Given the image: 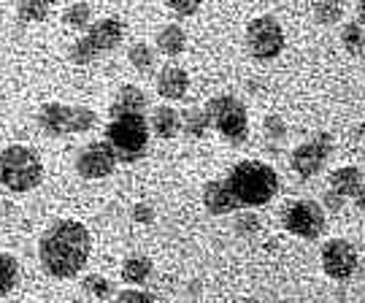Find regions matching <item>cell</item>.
<instances>
[{"instance_id":"obj_36","label":"cell","mask_w":365,"mask_h":303,"mask_svg":"<svg viewBox=\"0 0 365 303\" xmlns=\"http://www.w3.org/2000/svg\"><path fill=\"white\" fill-rule=\"evenodd\" d=\"M0 19H3V9H0Z\"/></svg>"},{"instance_id":"obj_5","label":"cell","mask_w":365,"mask_h":303,"mask_svg":"<svg viewBox=\"0 0 365 303\" xmlns=\"http://www.w3.org/2000/svg\"><path fill=\"white\" fill-rule=\"evenodd\" d=\"M125 38V25L119 16H103L98 22H92L87 27L84 36H78L73 43H71V52L68 57L76 63V66H87L92 60H98L101 54L117 49Z\"/></svg>"},{"instance_id":"obj_29","label":"cell","mask_w":365,"mask_h":303,"mask_svg":"<svg viewBox=\"0 0 365 303\" xmlns=\"http://www.w3.org/2000/svg\"><path fill=\"white\" fill-rule=\"evenodd\" d=\"M111 303H155V298H152L146 290H135V287H130V290L117 292Z\"/></svg>"},{"instance_id":"obj_1","label":"cell","mask_w":365,"mask_h":303,"mask_svg":"<svg viewBox=\"0 0 365 303\" xmlns=\"http://www.w3.org/2000/svg\"><path fill=\"white\" fill-rule=\"evenodd\" d=\"M279 192V173L260 160H241L225 179L203 185V206L209 214H230L271 203Z\"/></svg>"},{"instance_id":"obj_19","label":"cell","mask_w":365,"mask_h":303,"mask_svg":"<svg viewBox=\"0 0 365 303\" xmlns=\"http://www.w3.org/2000/svg\"><path fill=\"white\" fill-rule=\"evenodd\" d=\"M122 282L128 284H144L146 279L152 277V260L144 257V255H133L122 263Z\"/></svg>"},{"instance_id":"obj_2","label":"cell","mask_w":365,"mask_h":303,"mask_svg":"<svg viewBox=\"0 0 365 303\" xmlns=\"http://www.w3.org/2000/svg\"><path fill=\"white\" fill-rule=\"evenodd\" d=\"M92 252V236L78 220H57L38 241L41 268L54 279H73L81 274Z\"/></svg>"},{"instance_id":"obj_28","label":"cell","mask_w":365,"mask_h":303,"mask_svg":"<svg viewBox=\"0 0 365 303\" xmlns=\"http://www.w3.org/2000/svg\"><path fill=\"white\" fill-rule=\"evenodd\" d=\"M235 233H238V236H255V233H260V217H255V214H241V217L235 220Z\"/></svg>"},{"instance_id":"obj_15","label":"cell","mask_w":365,"mask_h":303,"mask_svg":"<svg viewBox=\"0 0 365 303\" xmlns=\"http://www.w3.org/2000/svg\"><path fill=\"white\" fill-rule=\"evenodd\" d=\"M363 187V173L354 165H344V168H336L330 173V190L341 195V198H354V192Z\"/></svg>"},{"instance_id":"obj_6","label":"cell","mask_w":365,"mask_h":303,"mask_svg":"<svg viewBox=\"0 0 365 303\" xmlns=\"http://www.w3.org/2000/svg\"><path fill=\"white\" fill-rule=\"evenodd\" d=\"M98 114L90 106H66V103H43L38 111V125L46 135H78L95 128Z\"/></svg>"},{"instance_id":"obj_22","label":"cell","mask_w":365,"mask_h":303,"mask_svg":"<svg viewBox=\"0 0 365 303\" xmlns=\"http://www.w3.org/2000/svg\"><path fill=\"white\" fill-rule=\"evenodd\" d=\"M52 11V3L46 0H25V3H16V16L22 22H43Z\"/></svg>"},{"instance_id":"obj_10","label":"cell","mask_w":365,"mask_h":303,"mask_svg":"<svg viewBox=\"0 0 365 303\" xmlns=\"http://www.w3.org/2000/svg\"><path fill=\"white\" fill-rule=\"evenodd\" d=\"M330 155H333V138L327 133H317L312 141H306V144L292 149L289 165H292V171L298 173V176L312 179V176H317V173L325 168Z\"/></svg>"},{"instance_id":"obj_8","label":"cell","mask_w":365,"mask_h":303,"mask_svg":"<svg viewBox=\"0 0 365 303\" xmlns=\"http://www.w3.org/2000/svg\"><path fill=\"white\" fill-rule=\"evenodd\" d=\"M247 49L255 60H274L284 49V30L271 14L255 16L247 25Z\"/></svg>"},{"instance_id":"obj_24","label":"cell","mask_w":365,"mask_h":303,"mask_svg":"<svg viewBox=\"0 0 365 303\" xmlns=\"http://www.w3.org/2000/svg\"><path fill=\"white\" fill-rule=\"evenodd\" d=\"M312 14L319 25L327 27V25L341 22V16H344V6H341V3H330V0H325V3H314Z\"/></svg>"},{"instance_id":"obj_11","label":"cell","mask_w":365,"mask_h":303,"mask_svg":"<svg viewBox=\"0 0 365 303\" xmlns=\"http://www.w3.org/2000/svg\"><path fill=\"white\" fill-rule=\"evenodd\" d=\"M117 168V155L106 141H92L76 155V171L84 179H106Z\"/></svg>"},{"instance_id":"obj_4","label":"cell","mask_w":365,"mask_h":303,"mask_svg":"<svg viewBox=\"0 0 365 303\" xmlns=\"http://www.w3.org/2000/svg\"><path fill=\"white\" fill-rule=\"evenodd\" d=\"M106 144L114 149L117 163H135L146 155L149 146V122L144 114H122L111 117L106 125Z\"/></svg>"},{"instance_id":"obj_27","label":"cell","mask_w":365,"mask_h":303,"mask_svg":"<svg viewBox=\"0 0 365 303\" xmlns=\"http://www.w3.org/2000/svg\"><path fill=\"white\" fill-rule=\"evenodd\" d=\"M262 130L271 141H284L287 138V122L279 117V114H268L262 119Z\"/></svg>"},{"instance_id":"obj_23","label":"cell","mask_w":365,"mask_h":303,"mask_svg":"<svg viewBox=\"0 0 365 303\" xmlns=\"http://www.w3.org/2000/svg\"><path fill=\"white\" fill-rule=\"evenodd\" d=\"M63 22L73 30H84L87 25H92V9L87 3H71L63 11Z\"/></svg>"},{"instance_id":"obj_7","label":"cell","mask_w":365,"mask_h":303,"mask_svg":"<svg viewBox=\"0 0 365 303\" xmlns=\"http://www.w3.org/2000/svg\"><path fill=\"white\" fill-rule=\"evenodd\" d=\"M211 125L222 133V138H227L230 144H244L249 135V117L247 106L241 103L235 95H214L206 103Z\"/></svg>"},{"instance_id":"obj_34","label":"cell","mask_w":365,"mask_h":303,"mask_svg":"<svg viewBox=\"0 0 365 303\" xmlns=\"http://www.w3.org/2000/svg\"><path fill=\"white\" fill-rule=\"evenodd\" d=\"M357 19H360L357 25L365 27V0H363V3H357Z\"/></svg>"},{"instance_id":"obj_33","label":"cell","mask_w":365,"mask_h":303,"mask_svg":"<svg viewBox=\"0 0 365 303\" xmlns=\"http://www.w3.org/2000/svg\"><path fill=\"white\" fill-rule=\"evenodd\" d=\"M354 206H357V209L360 211H365V185L360 187V190H357V192H354Z\"/></svg>"},{"instance_id":"obj_21","label":"cell","mask_w":365,"mask_h":303,"mask_svg":"<svg viewBox=\"0 0 365 303\" xmlns=\"http://www.w3.org/2000/svg\"><path fill=\"white\" fill-rule=\"evenodd\" d=\"M128 60L138 73H149L155 68V49L146 43V41H135L130 49H128Z\"/></svg>"},{"instance_id":"obj_26","label":"cell","mask_w":365,"mask_h":303,"mask_svg":"<svg viewBox=\"0 0 365 303\" xmlns=\"http://www.w3.org/2000/svg\"><path fill=\"white\" fill-rule=\"evenodd\" d=\"M81 287L90 292L92 298H98V301H106L114 292V284L106 277H101V274H87V279L81 282Z\"/></svg>"},{"instance_id":"obj_30","label":"cell","mask_w":365,"mask_h":303,"mask_svg":"<svg viewBox=\"0 0 365 303\" xmlns=\"http://www.w3.org/2000/svg\"><path fill=\"white\" fill-rule=\"evenodd\" d=\"M168 9L179 16H192L200 11V3L197 0H168Z\"/></svg>"},{"instance_id":"obj_13","label":"cell","mask_w":365,"mask_h":303,"mask_svg":"<svg viewBox=\"0 0 365 303\" xmlns=\"http://www.w3.org/2000/svg\"><path fill=\"white\" fill-rule=\"evenodd\" d=\"M190 90V76L179 66H165L157 76V93L165 101H182Z\"/></svg>"},{"instance_id":"obj_14","label":"cell","mask_w":365,"mask_h":303,"mask_svg":"<svg viewBox=\"0 0 365 303\" xmlns=\"http://www.w3.org/2000/svg\"><path fill=\"white\" fill-rule=\"evenodd\" d=\"M149 101H146V95L141 87H135V84H125L122 90L117 93L114 98V103H111V117H122V114H144Z\"/></svg>"},{"instance_id":"obj_12","label":"cell","mask_w":365,"mask_h":303,"mask_svg":"<svg viewBox=\"0 0 365 303\" xmlns=\"http://www.w3.org/2000/svg\"><path fill=\"white\" fill-rule=\"evenodd\" d=\"M322 271L336 282H346L357 271V250L346 238H333L322 247Z\"/></svg>"},{"instance_id":"obj_9","label":"cell","mask_w":365,"mask_h":303,"mask_svg":"<svg viewBox=\"0 0 365 303\" xmlns=\"http://www.w3.org/2000/svg\"><path fill=\"white\" fill-rule=\"evenodd\" d=\"M282 222H284V227H287L292 236L314 241V238H319L325 233L327 220H325V209H322L317 200L298 198L284 209Z\"/></svg>"},{"instance_id":"obj_25","label":"cell","mask_w":365,"mask_h":303,"mask_svg":"<svg viewBox=\"0 0 365 303\" xmlns=\"http://www.w3.org/2000/svg\"><path fill=\"white\" fill-rule=\"evenodd\" d=\"M341 43L346 46V52H363V46H365V30L357 22H346L344 25V30H341Z\"/></svg>"},{"instance_id":"obj_16","label":"cell","mask_w":365,"mask_h":303,"mask_svg":"<svg viewBox=\"0 0 365 303\" xmlns=\"http://www.w3.org/2000/svg\"><path fill=\"white\" fill-rule=\"evenodd\" d=\"M152 130H155L157 138H173L176 133L182 130L179 111L170 108V106H157V108H152Z\"/></svg>"},{"instance_id":"obj_20","label":"cell","mask_w":365,"mask_h":303,"mask_svg":"<svg viewBox=\"0 0 365 303\" xmlns=\"http://www.w3.org/2000/svg\"><path fill=\"white\" fill-rule=\"evenodd\" d=\"M19 277H22L19 260L9 252H0V295H9L19 284Z\"/></svg>"},{"instance_id":"obj_32","label":"cell","mask_w":365,"mask_h":303,"mask_svg":"<svg viewBox=\"0 0 365 303\" xmlns=\"http://www.w3.org/2000/svg\"><path fill=\"white\" fill-rule=\"evenodd\" d=\"M341 206H344V198H341V195H336L333 190H327V192H325V209L341 211Z\"/></svg>"},{"instance_id":"obj_3","label":"cell","mask_w":365,"mask_h":303,"mask_svg":"<svg viewBox=\"0 0 365 303\" xmlns=\"http://www.w3.org/2000/svg\"><path fill=\"white\" fill-rule=\"evenodd\" d=\"M43 182V160L33 146L11 144L0 152V185L11 192H30Z\"/></svg>"},{"instance_id":"obj_31","label":"cell","mask_w":365,"mask_h":303,"mask_svg":"<svg viewBox=\"0 0 365 303\" xmlns=\"http://www.w3.org/2000/svg\"><path fill=\"white\" fill-rule=\"evenodd\" d=\"M133 220L135 222H141V225H149V222H155V209H152V203H135L133 206Z\"/></svg>"},{"instance_id":"obj_35","label":"cell","mask_w":365,"mask_h":303,"mask_svg":"<svg viewBox=\"0 0 365 303\" xmlns=\"http://www.w3.org/2000/svg\"><path fill=\"white\" fill-rule=\"evenodd\" d=\"M71 303H90V301H71Z\"/></svg>"},{"instance_id":"obj_17","label":"cell","mask_w":365,"mask_h":303,"mask_svg":"<svg viewBox=\"0 0 365 303\" xmlns=\"http://www.w3.org/2000/svg\"><path fill=\"white\" fill-rule=\"evenodd\" d=\"M155 43L163 54L176 57V54L184 52V46H187V36H184V30L179 25H163L160 27V33H157Z\"/></svg>"},{"instance_id":"obj_18","label":"cell","mask_w":365,"mask_h":303,"mask_svg":"<svg viewBox=\"0 0 365 303\" xmlns=\"http://www.w3.org/2000/svg\"><path fill=\"white\" fill-rule=\"evenodd\" d=\"M179 119H182V130L187 135H195V138H203L206 130L211 128V119L206 114V108H197V106H190L179 111Z\"/></svg>"}]
</instances>
